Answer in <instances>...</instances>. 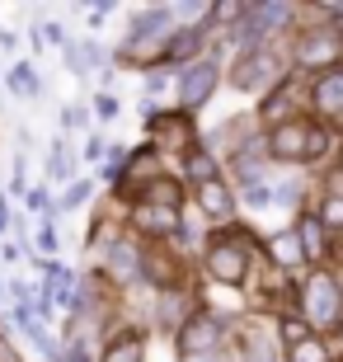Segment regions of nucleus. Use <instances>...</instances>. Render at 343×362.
I'll return each mask as SVG.
<instances>
[{
    "label": "nucleus",
    "mask_w": 343,
    "mask_h": 362,
    "mask_svg": "<svg viewBox=\"0 0 343 362\" xmlns=\"http://www.w3.org/2000/svg\"><path fill=\"white\" fill-rule=\"evenodd\" d=\"M268 160H273V156H268V141H245V146L236 151V175H240V184H245V188L264 184V165Z\"/></svg>",
    "instance_id": "obj_12"
},
{
    "label": "nucleus",
    "mask_w": 343,
    "mask_h": 362,
    "mask_svg": "<svg viewBox=\"0 0 343 362\" xmlns=\"http://www.w3.org/2000/svg\"><path fill=\"white\" fill-rule=\"evenodd\" d=\"M90 188H94V184H76V188L66 193V198H62V207H80V202L90 198Z\"/></svg>",
    "instance_id": "obj_29"
},
{
    "label": "nucleus",
    "mask_w": 343,
    "mask_h": 362,
    "mask_svg": "<svg viewBox=\"0 0 343 362\" xmlns=\"http://www.w3.org/2000/svg\"><path fill=\"white\" fill-rule=\"evenodd\" d=\"M277 329H282V344H287V349H296V344H306V339H315V329L306 325V315H282Z\"/></svg>",
    "instance_id": "obj_24"
},
{
    "label": "nucleus",
    "mask_w": 343,
    "mask_h": 362,
    "mask_svg": "<svg viewBox=\"0 0 343 362\" xmlns=\"http://www.w3.org/2000/svg\"><path fill=\"white\" fill-rule=\"evenodd\" d=\"M141 202H160V207H179L184 202V188L174 184V179H151V188H146Z\"/></svg>",
    "instance_id": "obj_21"
},
{
    "label": "nucleus",
    "mask_w": 343,
    "mask_h": 362,
    "mask_svg": "<svg viewBox=\"0 0 343 362\" xmlns=\"http://www.w3.org/2000/svg\"><path fill=\"white\" fill-rule=\"evenodd\" d=\"M339 175H343V156H339Z\"/></svg>",
    "instance_id": "obj_38"
},
{
    "label": "nucleus",
    "mask_w": 343,
    "mask_h": 362,
    "mask_svg": "<svg viewBox=\"0 0 343 362\" xmlns=\"http://www.w3.org/2000/svg\"><path fill=\"white\" fill-rule=\"evenodd\" d=\"M287 362H334V358H330V344L315 334L306 344H296V349H287Z\"/></svg>",
    "instance_id": "obj_22"
},
{
    "label": "nucleus",
    "mask_w": 343,
    "mask_h": 362,
    "mask_svg": "<svg viewBox=\"0 0 343 362\" xmlns=\"http://www.w3.org/2000/svg\"><path fill=\"white\" fill-rule=\"evenodd\" d=\"M334 255H339V259H343V235H339V245H334Z\"/></svg>",
    "instance_id": "obj_36"
},
{
    "label": "nucleus",
    "mask_w": 343,
    "mask_h": 362,
    "mask_svg": "<svg viewBox=\"0 0 343 362\" xmlns=\"http://www.w3.org/2000/svg\"><path fill=\"white\" fill-rule=\"evenodd\" d=\"M207 273L216 282H226V287H240V282L250 278V245H245V240H231V235L211 240V250H207Z\"/></svg>",
    "instance_id": "obj_4"
},
{
    "label": "nucleus",
    "mask_w": 343,
    "mask_h": 362,
    "mask_svg": "<svg viewBox=\"0 0 343 362\" xmlns=\"http://www.w3.org/2000/svg\"><path fill=\"white\" fill-rule=\"evenodd\" d=\"M66 362H90V353H85V349H71V353H66Z\"/></svg>",
    "instance_id": "obj_35"
},
{
    "label": "nucleus",
    "mask_w": 343,
    "mask_h": 362,
    "mask_svg": "<svg viewBox=\"0 0 343 362\" xmlns=\"http://www.w3.org/2000/svg\"><path fill=\"white\" fill-rule=\"evenodd\" d=\"M325 151H330V132L320 122L287 118V122H273V132H268V156L273 160L301 165V160H320Z\"/></svg>",
    "instance_id": "obj_1"
},
{
    "label": "nucleus",
    "mask_w": 343,
    "mask_h": 362,
    "mask_svg": "<svg viewBox=\"0 0 343 362\" xmlns=\"http://www.w3.org/2000/svg\"><path fill=\"white\" fill-rule=\"evenodd\" d=\"M296 198H301V188H296V184H282V188H273V202H282V207H291Z\"/></svg>",
    "instance_id": "obj_28"
},
{
    "label": "nucleus",
    "mask_w": 343,
    "mask_h": 362,
    "mask_svg": "<svg viewBox=\"0 0 343 362\" xmlns=\"http://www.w3.org/2000/svg\"><path fill=\"white\" fill-rule=\"evenodd\" d=\"M174 24V10L170 5H156V10H146V14H136L132 19V42L122 47V57H136V47H146V42H170V33L165 28Z\"/></svg>",
    "instance_id": "obj_9"
},
{
    "label": "nucleus",
    "mask_w": 343,
    "mask_h": 362,
    "mask_svg": "<svg viewBox=\"0 0 343 362\" xmlns=\"http://www.w3.org/2000/svg\"><path fill=\"white\" fill-rule=\"evenodd\" d=\"M0 362H24V358H19V353L10 349V339H0Z\"/></svg>",
    "instance_id": "obj_33"
},
{
    "label": "nucleus",
    "mask_w": 343,
    "mask_h": 362,
    "mask_svg": "<svg viewBox=\"0 0 343 362\" xmlns=\"http://www.w3.org/2000/svg\"><path fill=\"white\" fill-rule=\"evenodd\" d=\"M141 273L156 282V287H165V292H170V287H179V278H184V269H179V264H174V255H165V250H151V255L141 259Z\"/></svg>",
    "instance_id": "obj_16"
},
{
    "label": "nucleus",
    "mask_w": 343,
    "mask_h": 362,
    "mask_svg": "<svg viewBox=\"0 0 343 362\" xmlns=\"http://www.w3.org/2000/svg\"><path fill=\"white\" fill-rule=\"evenodd\" d=\"M132 226L146 230V235H170L179 230V207H160V202H136Z\"/></svg>",
    "instance_id": "obj_11"
},
{
    "label": "nucleus",
    "mask_w": 343,
    "mask_h": 362,
    "mask_svg": "<svg viewBox=\"0 0 343 362\" xmlns=\"http://www.w3.org/2000/svg\"><path fill=\"white\" fill-rule=\"evenodd\" d=\"M42 38H47V42H57L62 52H66V47H71V42H66V33H62V24H47V28H42Z\"/></svg>",
    "instance_id": "obj_30"
},
{
    "label": "nucleus",
    "mask_w": 343,
    "mask_h": 362,
    "mask_svg": "<svg viewBox=\"0 0 343 362\" xmlns=\"http://www.w3.org/2000/svg\"><path fill=\"white\" fill-rule=\"evenodd\" d=\"M216 344H221V320L207 315V310L193 315V320L179 329V353H184V358H202V353H211Z\"/></svg>",
    "instance_id": "obj_8"
},
{
    "label": "nucleus",
    "mask_w": 343,
    "mask_h": 362,
    "mask_svg": "<svg viewBox=\"0 0 343 362\" xmlns=\"http://www.w3.org/2000/svg\"><path fill=\"white\" fill-rule=\"evenodd\" d=\"M296 235H301L306 259H310V264H320V259L330 255V230H325V221H320L315 212H306L301 221H296Z\"/></svg>",
    "instance_id": "obj_15"
},
{
    "label": "nucleus",
    "mask_w": 343,
    "mask_h": 362,
    "mask_svg": "<svg viewBox=\"0 0 343 362\" xmlns=\"http://www.w3.org/2000/svg\"><path fill=\"white\" fill-rule=\"evenodd\" d=\"M0 230H5V207H0Z\"/></svg>",
    "instance_id": "obj_37"
},
{
    "label": "nucleus",
    "mask_w": 343,
    "mask_h": 362,
    "mask_svg": "<svg viewBox=\"0 0 343 362\" xmlns=\"http://www.w3.org/2000/svg\"><path fill=\"white\" fill-rule=\"evenodd\" d=\"M216 62H188L184 71H179V104H184V113H193V108H202L211 99V90H216Z\"/></svg>",
    "instance_id": "obj_6"
},
{
    "label": "nucleus",
    "mask_w": 343,
    "mask_h": 362,
    "mask_svg": "<svg viewBox=\"0 0 343 362\" xmlns=\"http://www.w3.org/2000/svg\"><path fill=\"white\" fill-rule=\"evenodd\" d=\"M10 90L14 94H38V71L28 66V62H19V66L10 71Z\"/></svg>",
    "instance_id": "obj_25"
},
{
    "label": "nucleus",
    "mask_w": 343,
    "mask_h": 362,
    "mask_svg": "<svg viewBox=\"0 0 343 362\" xmlns=\"http://www.w3.org/2000/svg\"><path fill=\"white\" fill-rule=\"evenodd\" d=\"M301 315L310 329H343V282L330 269H315L301 287Z\"/></svg>",
    "instance_id": "obj_2"
},
{
    "label": "nucleus",
    "mask_w": 343,
    "mask_h": 362,
    "mask_svg": "<svg viewBox=\"0 0 343 362\" xmlns=\"http://www.w3.org/2000/svg\"><path fill=\"white\" fill-rule=\"evenodd\" d=\"M198 47H202V28H179V33L165 42V57H170V62H188Z\"/></svg>",
    "instance_id": "obj_19"
},
{
    "label": "nucleus",
    "mask_w": 343,
    "mask_h": 362,
    "mask_svg": "<svg viewBox=\"0 0 343 362\" xmlns=\"http://www.w3.org/2000/svg\"><path fill=\"white\" fill-rule=\"evenodd\" d=\"M141 353H146V339L136 329H127V334H118L104 349V362H141Z\"/></svg>",
    "instance_id": "obj_18"
},
{
    "label": "nucleus",
    "mask_w": 343,
    "mask_h": 362,
    "mask_svg": "<svg viewBox=\"0 0 343 362\" xmlns=\"http://www.w3.org/2000/svg\"><path fill=\"white\" fill-rule=\"evenodd\" d=\"M291 62H296L301 71H320V76L339 71V62H343V28H306V33H296V42H291Z\"/></svg>",
    "instance_id": "obj_3"
},
{
    "label": "nucleus",
    "mask_w": 343,
    "mask_h": 362,
    "mask_svg": "<svg viewBox=\"0 0 343 362\" xmlns=\"http://www.w3.org/2000/svg\"><path fill=\"white\" fill-rule=\"evenodd\" d=\"M310 104H315L320 118H343V66L310 85Z\"/></svg>",
    "instance_id": "obj_10"
},
{
    "label": "nucleus",
    "mask_w": 343,
    "mask_h": 362,
    "mask_svg": "<svg viewBox=\"0 0 343 362\" xmlns=\"http://www.w3.org/2000/svg\"><path fill=\"white\" fill-rule=\"evenodd\" d=\"M231 81H236V90H268V85H282L287 81V76H282V62H277V52H268V47H259V52H245L236 62V76H231Z\"/></svg>",
    "instance_id": "obj_5"
},
{
    "label": "nucleus",
    "mask_w": 343,
    "mask_h": 362,
    "mask_svg": "<svg viewBox=\"0 0 343 362\" xmlns=\"http://www.w3.org/2000/svg\"><path fill=\"white\" fill-rule=\"evenodd\" d=\"M315 216L325 221V230H339L343 235V193H325L315 207Z\"/></svg>",
    "instance_id": "obj_23"
},
{
    "label": "nucleus",
    "mask_w": 343,
    "mask_h": 362,
    "mask_svg": "<svg viewBox=\"0 0 343 362\" xmlns=\"http://www.w3.org/2000/svg\"><path fill=\"white\" fill-rule=\"evenodd\" d=\"M245 202H250V207H268V202H273V188H264V184L245 188Z\"/></svg>",
    "instance_id": "obj_27"
},
{
    "label": "nucleus",
    "mask_w": 343,
    "mask_h": 362,
    "mask_svg": "<svg viewBox=\"0 0 343 362\" xmlns=\"http://www.w3.org/2000/svg\"><path fill=\"white\" fill-rule=\"evenodd\" d=\"M141 250H136L132 240H113L108 245V273H113V282H136L141 278Z\"/></svg>",
    "instance_id": "obj_13"
},
{
    "label": "nucleus",
    "mask_w": 343,
    "mask_h": 362,
    "mask_svg": "<svg viewBox=\"0 0 343 362\" xmlns=\"http://www.w3.org/2000/svg\"><path fill=\"white\" fill-rule=\"evenodd\" d=\"M146 132H151V146H160V151H184V146H193L188 113H146Z\"/></svg>",
    "instance_id": "obj_7"
},
{
    "label": "nucleus",
    "mask_w": 343,
    "mask_h": 362,
    "mask_svg": "<svg viewBox=\"0 0 343 362\" xmlns=\"http://www.w3.org/2000/svg\"><path fill=\"white\" fill-rule=\"evenodd\" d=\"M104 151H113V146H104V141H99V136H94L90 146H85V156H90V160H99V156H104Z\"/></svg>",
    "instance_id": "obj_32"
},
{
    "label": "nucleus",
    "mask_w": 343,
    "mask_h": 362,
    "mask_svg": "<svg viewBox=\"0 0 343 362\" xmlns=\"http://www.w3.org/2000/svg\"><path fill=\"white\" fill-rule=\"evenodd\" d=\"M268 259H273L277 269H296V264H310L306 259V245H301V235L296 230H277V235H268Z\"/></svg>",
    "instance_id": "obj_14"
},
{
    "label": "nucleus",
    "mask_w": 343,
    "mask_h": 362,
    "mask_svg": "<svg viewBox=\"0 0 343 362\" xmlns=\"http://www.w3.org/2000/svg\"><path fill=\"white\" fill-rule=\"evenodd\" d=\"M198 202H202V212H207L211 221H231V216H236V198H231V188H226L221 179H216V184H202Z\"/></svg>",
    "instance_id": "obj_17"
},
{
    "label": "nucleus",
    "mask_w": 343,
    "mask_h": 362,
    "mask_svg": "<svg viewBox=\"0 0 343 362\" xmlns=\"http://www.w3.org/2000/svg\"><path fill=\"white\" fill-rule=\"evenodd\" d=\"M165 81H170L165 71H151V81H146V90H151V94H156V90H165Z\"/></svg>",
    "instance_id": "obj_31"
},
{
    "label": "nucleus",
    "mask_w": 343,
    "mask_h": 362,
    "mask_svg": "<svg viewBox=\"0 0 343 362\" xmlns=\"http://www.w3.org/2000/svg\"><path fill=\"white\" fill-rule=\"evenodd\" d=\"M184 175L188 179H193V184H216V179H221V175H216V160H211V156H207V151H193V156H188V160H184Z\"/></svg>",
    "instance_id": "obj_20"
},
{
    "label": "nucleus",
    "mask_w": 343,
    "mask_h": 362,
    "mask_svg": "<svg viewBox=\"0 0 343 362\" xmlns=\"http://www.w3.org/2000/svg\"><path fill=\"white\" fill-rule=\"evenodd\" d=\"M94 118L113 122V118H118V99H113V94H94Z\"/></svg>",
    "instance_id": "obj_26"
},
{
    "label": "nucleus",
    "mask_w": 343,
    "mask_h": 362,
    "mask_svg": "<svg viewBox=\"0 0 343 362\" xmlns=\"http://www.w3.org/2000/svg\"><path fill=\"white\" fill-rule=\"evenodd\" d=\"M38 245H42V250H57V235H52V226H42V235H38Z\"/></svg>",
    "instance_id": "obj_34"
}]
</instances>
